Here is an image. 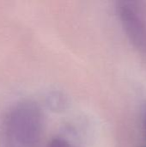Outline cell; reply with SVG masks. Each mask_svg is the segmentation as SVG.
<instances>
[{"label":"cell","mask_w":146,"mask_h":147,"mask_svg":"<svg viewBox=\"0 0 146 147\" xmlns=\"http://www.w3.org/2000/svg\"><path fill=\"white\" fill-rule=\"evenodd\" d=\"M116 11L122 28L132 44L146 53V22L136 2L119 1Z\"/></svg>","instance_id":"2"},{"label":"cell","mask_w":146,"mask_h":147,"mask_svg":"<svg viewBox=\"0 0 146 147\" xmlns=\"http://www.w3.org/2000/svg\"><path fill=\"white\" fill-rule=\"evenodd\" d=\"M47 147H76L71 141L64 138H55L50 141Z\"/></svg>","instance_id":"3"},{"label":"cell","mask_w":146,"mask_h":147,"mask_svg":"<svg viewBox=\"0 0 146 147\" xmlns=\"http://www.w3.org/2000/svg\"><path fill=\"white\" fill-rule=\"evenodd\" d=\"M44 128V115L40 107L34 102L25 101L15 105L9 113L6 129L16 143L31 146L37 144Z\"/></svg>","instance_id":"1"},{"label":"cell","mask_w":146,"mask_h":147,"mask_svg":"<svg viewBox=\"0 0 146 147\" xmlns=\"http://www.w3.org/2000/svg\"><path fill=\"white\" fill-rule=\"evenodd\" d=\"M142 119H143V124L146 131V103L144 104L142 109Z\"/></svg>","instance_id":"4"}]
</instances>
